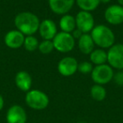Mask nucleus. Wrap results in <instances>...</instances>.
<instances>
[{
  "instance_id": "0eeeda50",
  "label": "nucleus",
  "mask_w": 123,
  "mask_h": 123,
  "mask_svg": "<svg viewBox=\"0 0 123 123\" xmlns=\"http://www.w3.org/2000/svg\"><path fill=\"white\" fill-rule=\"evenodd\" d=\"M76 28L83 34H89L94 29V19L93 14L88 11H79L75 17Z\"/></svg>"
},
{
  "instance_id": "2eb2a0df",
  "label": "nucleus",
  "mask_w": 123,
  "mask_h": 123,
  "mask_svg": "<svg viewBox=\"0 0 123 123\" xmlns=\"http://www.w3.org/2000/svg\"><path fill=\"white\" fill-rule=\"evenodd\" d=\"M94 44L90 34H83L78 40V46L83 54L89 55L94 50Z\"/></svg>"
},
{
  "instance_id": "ddd939ff",
  "label": "nucleus",
  "mask_w": 123,
  "mask_h": 123,
  "mask_svg": "<svg viewBox=\"0 0 123 123\" xmlns=\"http://www.w3.org/2000/svg\"><path fill=\"white\" fill-rule=\"evenodd\" d=\"M38 31L43 40L52 41L55 36L57 34V28H56V23L52 19H45L40 24Z\"/></svg>"
},
{
  "instance_id": "bb28decb",
  "label": "nucleus",
  "mask_w": 123,
  "mask_h": 123,
  "mask_svg": "<svg viewBox=\"0 0 123 123\" xmlns=\"http://www.w3.org/2000/svg\"><path fill=\"white\" fill-rule=\"evenodd\" d=\"M117 2H118V4H119L120 5L123 6V0H117Z\"/></svg>"
},
{
  "instance_id": "f03ea898",
  "label": "nucleus",
  "mask_w": 123,
  "mask_h": 123,
  "mask_svg": "<svg viewBox=\"0 0 123 123\" xmlns=\"http://www.w3.org/2000/svg\"><path fill=\"white\" fill-rule=\"evenodd\" d=\"M90 36L95 46L102 49L110 48L115 44L116 36L114 32L111 28L105 25H98L94 26Z\"/></svg>"
},
{
  "instance_id": "f8f14e48",
  "label": "nucleus",
  "mask_w": 123,
  "mask_h": 123,
  "mask_svg": "<svg viewBox=\"0 0 123 123\" xmlns=\"http://www.w3.org/2000/svg\"><path fill=\"white\" fill-rule=\"evenodd\" d=\"M75 0H48L50 9L58 15L66 14L73 9Z\"/></svg>"
},
{
  "instance_id": "9d476101",
  "label": "nucleus",
  "mask_w": 123,
  "mask_h": 123,
  "mask_svg": "<svg viewBox=\"0 0 123 123\" xmlns=\"http://www.w3.org/2000/svg\"><path fill=\"white\" fill-rule=\"evenodd\" d=\"M105 19L106 22L112 25H118L123 23V6L112 4L105 11Z\"/></svg>"
},
{
  "instance_id": "dca6fc26",
  "label": "nucleus",
  "mask_w": 123,
  "mask_h": 123,
  "mask_svg": "<svg viewBox=\"0 0 123 123\" xmlns=\"http://www.w3.org/2000/svg\"><path fill=\"white\" fill-rule=\"evenodd\" d=\"M59 26L62 31L67 33H73V31L76 29L75 17L68 14L62 15L59 20Z\"/></svg>"
},
{
  "instance_id": "aec40b11",
  "label": "nucleus",
  "mask_w": 123,
  "mask_h": 123,
  "mask_svg": "<svg viewBox=\"0 0 123 123\" xmlns=\"http://www.w3.org/2000/svg\"><path fill=\"white\" fill-rule=\"evenodd\" d=\"M39 44L40 42L36 37H35L34 36H27L25 38L23 46L27 51H35L38 49Z\"/></svg>"
},
{
  "instance_id": "9b49d317",
  "label": "nucleus",
  "mask_w": 123,
  "mask_h": 123,
  "mask_svg": "<svg viewBox=\"0 0 123 123\" xmlns=\"http://www.w3.org/2000/svg\"><path fill=\"white\" fill-rule=\"evenodd\" d=\"M25 38V36L19 31L12 30L4 36V43L10 49H19L24 45Z\"/></svg>"
},
{
  "instance_id": "6e6552de",
  "label": "nucleus",
  "mask_w": 123,
  "mask_h": 123,
  "mask_svg": "<svg viewBox=\"0 0 123 123\" xmlns=\"http://www.w3.org/2000/svg\"><path fill=\"white\" fill-rule=\"evenodd\" d=\"M79 62L73 56H65L62 58L57 64V71L63 77H70L78 71Z\"/></svg>"
},
{
  "instance_id": "b1692460",
  "label": "nucleus",
  "mask_w": 123,
  "mask_h": 123,
  "mask_svg": "<svg viewBox=\"0 0 123 123\" xmlns=\"http://www.w3.org/2000/svg\"><path fill=\"white\" fill-rule=\"evenodd\" d=\"M72 35H73V36H74V37L75 38V40H76V39L79 40V38H80V36L83 35V33L81 32V31H79V30H78L77 28H76V29L74 30V31H73Z\"/></svg>"
},
{
  "instance_id": "39448f33",
  "label": "nucleus",
  "mask_w": 123,
  "mask_h": 123,
  "mask_svg": "<svg viewBox=\"0 0 123 123\" xmlns=\"http://www.w3.org/2000/svg\"><path fill=\"white\" fill-rule=\"evenodd\" d=\"M54 49L62 53L71 51L75 46V38L73 36L72 33H67L61 31L57 32L52 39Z\"/></svg>"
},
{
  "instance_id": "423d86ee",
  "label": "nucleus",
  "mask_w": 123,
  "mask_h": 123,
  "mask_svg": "<svg viewBox=\"0 0 123 123\" xmlns=\"http://www.w3.org/2000/svg\"><path fill=\"white\" fill-rule=\"evenodd\" d=\"M107 62L112 68L123 70V44H114L109 48Z\"/></svg>"
},
{
  "instance_id": "20e7f679",
  "label": "nucleus",
  "mask_w": 123,
  "mask_h": 123,
  "mask_svg": "<svg viewBox=\"0 0 123 123\" xmlns=\"http://www.w3.org/2000/svg\"><path fill=\"white\" fill-rule=\"evenodd\" d=\"M114 74V70L112 68L109 64L105 63L94 67L90 75L94 84L105 85L113 80Z\"/></svg>"
},
{
  "instance_id": "a211bd4d",
  "label": "nucleus",
  "mask_w": 123,
  "mask_h": 123,
  "mask_svg": "<svg viewBox=\"0 0 123 123\" xmlns=\"http://www.w3.org/2000/svg\"><path fill=\"white\" fill-rule=\"evenodd\" d=\"M106 94H107V92H106L105 88L100 84H94L90 89L91 97L94 100L98 101V102L104 100L106 98Z\"/></svg>"
},
{
  "instance_id": "4be33fe9",
  "label": "nucleus",
  "mask_w": 123,
  "mask_h": 123,
  "mask_svg": "<svg viewBox=\"0 0 123 123\" xmlns=\"http://www.w3.org/2000/svg\"><path fill=\"white\" fill-rule=\"evenodd\" d=\"M93 68H94L93 64L89 62H82L79 63V66H78V71L83 74H91Z\"/></svg>"
},
{
  "instance_id": "1a4fd4ad",
  "label": "nucleus",
  "mask_w": 123,
  "mask_h": 123,
  "mask_svg": "<svg viewBox=\"0 0 123 123\" xmlns=\"http://www.w3.org/2000/svg\"><path fill=\"white\" fill-rule=\"evenodd\" d=\"M26 111L19 105H13L6 113L7 123H27Z\"/></svg>"
},
{
  "instance_id": "f257e3e1",
  "label": "nucleus",
  "mask_w": 123,
  "mask_h": 123,
  "mask_svg": "<svg viewBox=\"0 0 123 123\" xmlns=\"http://www.w3.org/2000/svg\"><path fill=\"white\" fill-rule=\"evenodd\" d=\"M14 23L16 30L27 36H34L35 33L37 32L41 21L38 16L35 14L29 11H25L16 14Z\"/></svg>"
},
{
  "instance_id": "f3484780",
  "label": "nucleus",
  "mask_w": 123,
  "mask_h": 123,
  "mask_svg": "<svg viewBox=\"0 0 123 123\" xmlns=\"http://www.w3.org/2000/svg\"><path fill=\"white\" fill-rule=\"evenodd\" d=\"M89 59L91 63L95 66L105 64L107 62V52L102 48L94 49L89 54Z\"/></svg>"
},
{
  "instance_id": "a878e982",
  "label": "nucleus",
  "mask_w": 123,
  "mask_h": 123,
  "mask_svg": "<svg viewBox=\"0 0 123 123\" xmlns=\"http://www.w3.org/2000/svg\"><path fill=\"white\" fill-rule=\"evenodd\" d=\"M111 1V0H100V4L101 3H102V4H109Z\"/></svg>"
},
{
  "instance_id": "7ed1b4c3",
  "label": "nucleus",
  "mask_w": 123,
  "mask_h": 123,
  "mask_svg": "<svg viewBox=\"0 0 123 123\" xmlns=\"http://www.w3.org/2000/svg\"><path fill=\"white\" fill-rule=\"evenodd\" d=\"M25 101L28 107L35 111H42L49 105L48 95L40 89H31L26 92Z\"/></svg>"
},
{
  "instance_id": "412c9836",
  "label": "nucleus",
  "mask_w": 123,
  "mask_h": 123,
  "mask_svg": "<svg viewBox=\"0 0 123 123\" xmlns=\"http://www.w3.org/2000/svg\"><path fill=\"white\" fill-rule=\"evenodd\" d=\"M38 50L41 54L47 55L52 52L54 50V45H53L52 41L50 40H43L41 42H40L39 46H38Z\"/></svg>"
},
{
  "instance_id": "6ab92c4d",
  "label": "nucleus",
  "mask_w": 123,
  "mask_h": 123,
  "mask_svg": "<svg viewBox=\"0 0 123 123\" xmlns=\"http://www.w3.org/2000/svg\"><path fill=\"white\" fill-rule=\"evenodd\" d=\"M75 3L81 10L92 12L99 7L100 0H75Z\"/></svg>"
},
{
  "instance_id": "4468645a",
  "label": "nucleus",
  "mask_w": 123,
  "mask_h": 123,
  "mask_svg": "<svg viewBox=\"0 0 123 123\" xmlns=\"http://www.w3.org/2000/svg\"><path fill=\"white\" fill-rule=\"evenodd\" d=\"M14 84L19 90L28 92L31 90L32 86V78L26 71H19L15 74Z\"/></svg>"
},
{
  "instance_id": "5701e85b",
  "label": "nucleus",
  "mask_w": 123,
  "mask_h": 123,
  "mask_svg": "<svg viewBox=\"0 0 123 123\" xmlns=\"http://www.w3.org/2000/svg\"><path fill=\"white\" fill-rule=\"evenodd\" d=\"M113 80L117 85L123 86V70H119L114 74Z\"/></svg>"
},
{
  "instance_id": "393cba45",
  "label": "nucleus",
  "mask_w": 123,
  "mask_h": 123,
  "mask_svg": "<svg viewBox=\"0 0 123 123\" xmlns=\"http://www.w3.org/2000/svg\"><path fill=\"white\" fill-rule=\"evenodd\" d=\"M4 107V99L1 94H0V111H2Z\"/></svg>"
}]
</instances>
